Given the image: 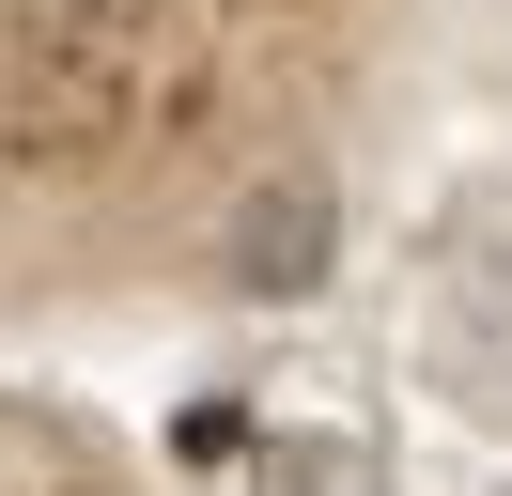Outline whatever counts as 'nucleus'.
<instances>
[{
    "instance_id": "1",
    "label": "nucleus",
    "mask_w": 512,
    "mask_h": 496,
    "mask_svg": "<svg viewBox=\"0 0 512 496\" xmlns=\"http://www.w3.org/2000/svg\"><path fill=\"white\" fill-rule=\"evenodd\" d=\"M450 326H466L481 357H512V202H481L466 233H450Z\"/></svg>"
},
{
    "instance_id": "2",
    "label": "nucleus",
    "mask_w": 512,
    "mask_h": 496,
    "mask_svg": "<svg viewBox=\"0 0 512 496\" xmlns=\"http://www.w3.org/2000/svg\"><path fill=\"white\" fill-rule=\"evenodd\" d=\"M233 279H249V295H311V279H326V186L264 202L249 233H233Z\"/></svg>"
},
{
    "instance_id": "3",
    "label": "nucleus",
    "mask_w": 512,
    "mask_h": 496,
    "mask_svg": "<svg viewBox=\"0 0 512 496\" xmlns=\"http://www.w3.org/2000/svg\"><path fill=\"white\" fill-rule=\"evenodd\" d=\"M249 496H388V465L357 450V434H264Z\"/></svg>"
},
{
    "instance_id": "4",
    "label": "nucleus",
    "mask_w": 512,
    "mask_h": 496,
    "mask_svg": "<svg viewBox=\"0 0 512 496\" xmlns=\"http://www.w3.org/2000/svg\"><path fill=\"white\" fill-rule=\"evenodd\" d=\"M497 496H512V481H497Z\"/></svg>"
}]
</instances>
